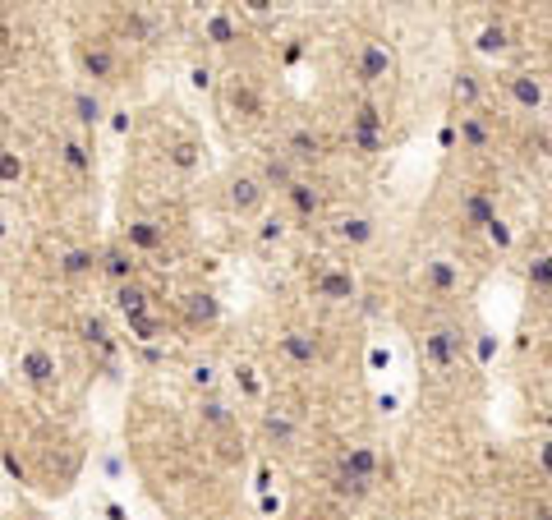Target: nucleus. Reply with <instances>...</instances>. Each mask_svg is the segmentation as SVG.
<instances>
[{"mask_svg": "<svg viewBox=\"0 0 552 520\" xmlns=\"http://www.w3.org/2000/svg\"><path fill=\"white\" fill-rule=\"evenodd\" d=\"M74 60L93 84H115V74H120V56H115V42H106V37H78Z\"/></svg>", "mask_w": 552, "mask_h": 520, "instance_id": "obj_1", "label": "nucleus"}, {"mask_svg": "<svg viewBox=\"0 0 552 520\" xmlns=\"http://www.w3.org/2000/svg\"><path fill=\"white\" fill-rule=\"evenodd\" d=\"M19 378H23V387L37 391V396L56 391V382H60V359H56V350H47L42 341L23 345V354H19Z\"/></svg>", "mask_w": 552, "mask_h": 520, "instance_id": "obj_2", "label": "nucleus"}, {"mask_svg": "<svg viewBox=\"0 0 552 520\" xmlns=\"http://www.w3.org/2000/svg\"><path fill=\"white\" fill-rule=\"evenodd\" d=\"M125 249H129V254H162V249H166V226L152 221V217L125 221Z\"/></svg>", "mask_w": 552, "mask_h": 520, "instance_id": "obj_3", "label": "nucleus"}, {"mask_svg": "<svg viewBox=\"0 0 552 520\" xmlns=\"http://www.w3.org/2000/svg\"><path fill=\"white\" fill-rule=\"evenodd\" d=\"M97 272H102V276H111L115 286L138 282V254H129L125 245H111L106 254H97Z\"/></svg>", "mask_w": 552, "mask_h": 520, "instance_id": "obj_4", "label": "nucleus"}, {"mask_svg": "<svg viewBox=\"0 0 552 520\" xmlns=\"http://www.w3.org/2000/svg\"><path fill=\"white\" fill-rule=\"evenodd\" d=\"M313 291H318L323 300H332V304H345V300L360 295V282H354L345 267H323L318 276H313Z\"/></svg>", "mask_w": 552, "mask_h": 520, "instance_id": "obj_5", "label": "nucleus"}, {"mask_svg": "<svg viewBox=\"0 0 552 520\" xmlns=\"http://www.w3.org/2000/svg\"><path fill=\"white\" fill-rule=\"evenodd\" d=\"M419 282H423V291H432V295H451V291H460V263H451V258H428L423 272H419Z\"/></svg>", "mask_w": 552, "mask_h": 520, "instance_id": "obj_6", "label": "nucleus"}, {"mask_svg": "<svg viewBox=\"0 0 552 520\" xmlns=\"http://www.w3.org/2000/svg\"><path fill=\"white\" fill-rule=\"evenodd\" d=\"M180 309H184V323H189V327H212L217 318H221V300H217L212 291H189V295L180 300Z\"/></svg>", "mask_w": 552, "mask_h": 520, "instance_id": "obj_7", "label": "nucleus"}, {"mask_svg": "<svg viewBox=\"0 0 552 520\" xmlns=\"http://www.w3.org/2000/svg\"><path fill=\"white\" fill-rule=\"evenodd\" d=\"M387 74H391V51L382 42H364L360 47V65H354V78H360V84H382Z\"/></svg>", "mask_w": 552, "mask_h": 520, "instance_id": "obj_8", "label": "nucleus"}, {"mask_svg": "<svg viewBox=\"0 0 552 520\" xmlns=\"http://www.w3.org/2000/svg\"><path fill=\"white\" fill-rule=\"evenodd\" d=\"M263 193H267V189H263L258 175H235V180H230V208L240 212V217H254V212L263 208Z\"/></svg>", "mask_w": 552, "mask_h": 520, "instance_id": "obj_9", "label": "nucleus"}, {"mask_svg": "<svg viewBox=\"0 0 552 520\" xmlns=\"http://www.w3.org/2000/svg\"><path fill=\"white\" fill-rule=\"evenodd\" d=\"M423 354H428L438 369H451V364H456V354H460V332H451V327L428 332V336H423Z\"/></svg>", "mask_w": 552, "mask_h": 520, "instance_id": "obj_10", "label": "nucleus"}, {"mask_svg": "<svg viewBox=\"0 0 552 520\" xmlns=\"http://www.w3.org/2000/svg\"><path fill=\"white\" fill-rule=\"evenodd\" d=\"M152 291L147 286H138V282H125V286H115V313H125V323L129 318H143V313H152Z\"/></svg>", "mask_w": 552, "mask_h": 520, "instance_id": "obj_11", "label": "nucleus"}, {"mask_svg": "<svg viewBox=\"0 0 552 520\" xmlns=\"http://www.w3.org/2000/svg\"><path fill=\"white\" fill-rule=\"evenodd\" d=\"M281 354L290 359V364H299V369H313L318 364V341H313L308 332H286L281 336Z\"/></svg>", "mask_w": 552, "mask_h": 520, "instance_id": "obj_12", "label": "nucleus"}, {"mask_svg": "<svg viewBox=\"0 0 552 520\" xmlns=\"http://www.w3.org/2000/svg\"><path fill=\"white\" fill-rule=\"evenodd\" d=\"M56 272L65 276V282H78V276H93L97 272V254L93 249H65L56 258Z\"/></svg>", "mask_w": 552, "mask_h": 520, "instance_id": "obj_13", "label": "nucleus"}, {"mask_svg": "<svg viewBox=\"0 0 552 520\" xmlns=\"http://www.w3.org/2000/svg\"><path fill=\"white\" fill-rule=\"evenodd\" d=\"M341 474L373 484V479H378V456H373V447H350V452L341 456Z\"/></svg>", "mask_w": 552, "mask_h": 520, "instance_id": "obj_14", "label": "nucleus"}, {"mask_svg": "<svg viewBox=\"0 0 552 520\" xmlns=\"http://www.w3.org/2000/svg\"><path fill=\"white\" fill-rule=\"evenodd\" d=\"M286 157H290V162H318V157H323V139L313 134V130H290Z\"/></svg>", "mask_w": 552, "mask_h": 520, "instance_id": "obj_15", "label": "nucleus"}, {"mask_svg": "<svg viewBox=\"0 0 552 520\" xmlns=\"http://www.w3.org/2000/svg\"><path fill=\"white\" fill-rule=\"evenodd\" d=\"M203 37L212 47H230V42H240V23H235L226 10H217V14L203 19Z\"/></svg>", "mask_w": 552, "mask_h": 520, "instance_id": "obj_16", "label": "nucleus"}, {"mask_svg": "<svg viewBox=\"0 0 552 520\" xmlns=\"http://www.w3.org/2000/svg\"><path fill=\"white\" fill-rule=\"evenodd\" d=\"M23 175H28V157L5 143V148H0V189H19Z\"/></svg>", "mask_w": 552, "mask_h": 520, "instance_id": "obj_17", "label": "nucleus"}, {"mask_svg": "<svg viewBox=\"0 0 552 520\" xmlns=\"http://www.w3.org/2000/svg\"><path fill=\"white\" fill-rule=\"evenodd\" d=\"M460 217H465V226H493L497 221V208H493V198L488 193H465V203H460Z\"/></svg>", "mask_w": 552, "mask_h": 520, "instance_id": "obj_18", "label": "nucleus"}, {"mask_svg": "<svg viewBox=\"0 0 552 520\" xmlns=\"http://www.w3.org/2000/svg\"><path fill=\"white\" fill-rule=\"evenodd\" d=\"M506 88H511V97H516L525 111H539V106H543V84H539L534 74H511Z\"/></svg>", "mask_w": 552, "mask_h": 520, "instance_id": "obj_19", "label": "nucleus"}, {"mask_svg": "<svg viewBox=\"0 0 552 520\" xmlns=\"http://www.w3.org/2000/svg\"><path fill=\"white\" fill-rule=\"evenodd\" d=\"M286 198H290V208H295L299 217H313V212L323 208L318 189H313V184H304V180H290V184H286Z\"/></svg>", "mask_w": 552, "mask_h": 520, "instance_id": "obj_20", "label": "nucleus"}, {"mask_svg": "<svg viewBox=\"0 0 552 520\" xmlns=\"http://www.w3.org/2000/svg\"><path fill=\"white\" fill-rule=\"evenodd\" d=\"M230 106L240 111L245 120H263V97L245 84V78H240V84H230Z\"/></svg>", "mask_w": 552, "mask_h": 520, "instance_id": "obj_21", "label": "nucleus"}, {"mask_svg": "<svg viewBox=\"0 0 552 520\" xmlns=\"http://www.w3.org/2000/svg\"><path fill=\"white\" fill-rule=\"evenodd\" d=\"M60 162H65L74 175H93V152L78 143V139H65V143H60Z\"/></svg>", "mask_w": 552, "mask_h": 520, "instance_id": "obj_22", "label": "nucleus"}, {"mask_svg": "<svg viewBox=\"0 0 552 520\" xmlns=\"http://www.w3.org/2000/svg\"><path fill=\"white\" fill-rule=\"evenodd\" d=\"M102 97L93 93V88H78L74 93V120H78V125H97V120H102Z\"/></svg>", "mask_w": 552, "mask_h": 520, "instance_id": "obj_23", "label": "nucleus"}, {"mask_svg": "<svg viewBox=\"0 0 552 520\" xmlns=\"http://www.w3.org/2000/svg\"><path fill=\"white\" fill-rule=\"evenodd\" d=\"M336 239H345V245H369V239H373V221L369 217H341L336 221Z\"/></svg>", "mask_w": 552, "mask_h": 520, "instance_id": "obj_24", "label": "nucleus"}, {"mask_svg": "<svg viewBox=\"0 0 552 520\" xmlns=\"http://www.w3.org/2000/svg\"><path fill=\"white\" fill-rule=\"evenodd\" d=\"M350 130H360V134H387V115H382L373 102H364V106H354Z\"/></svg>", "mask_w": 552, "mask_h": 520, "instance_id": "obj_25", "label": "nucleus"}, {"mask_svg": "<svg viewBox=\"0 0 552 520\" xmlns=\"http://www.w3.org/2000/svg\"><path fill=\"white\" fill-rule=\"evenodd\" d=\"M199 419H203V428H217V433H221V428H230L235 415H230L226 401H217V396H203V401H199Z\"/></svg>", "mask_w": 552, "mask_h": 520, "instance_id": "obj_26", "label": "nucleus"}, {"mask_svg": "<svg viewBox=\"0 0 552 520\" xmlns=\"http://www.w3.org/2000/svg\"><path fill=\"white\" fill-rule=\"evenodd\" d=\"M166 327H162V318H156V313H143V318H129V336L134 341H156V336H162Z\"/></svg>", "mask_w": 552, "mask_h": 520, "instance_id": "obj_27", "label": "nucleus"}, {"mask_svg": "<svg viewBox=\"0 0 552 520\" xmlns=\"http://www.w3.org/2000/svg\"><path fill=\"white\" fill-rule=\"evenodd\" d=\"M290 180H295V171H290V157H272V162L263 166V189H267V184H281V189H286Z\"/></svg>", "mask_w": 552, "mask_h": 520, "instance_id": "obj_28", "label": "nucleus"}, {"mask_svg": "<svg viewBox=\"0 0 552 520\" xmlns=\"http://www.w3.org/2000/svg\"><path fill=\"white\" fill-rule=\"evenodd\" d=\"M263 428H267V437H276V443H281V447H290V443H295V424H290L286 415H276V410H267Z\"/></svg>", "mask_w": 552, "mask_h": 520, "instance_id": "obj_29", "label": "nucleus"}, {"mask_svg": "<svg viewBox=\"0 0 552 520\" xmlns=\"http://www.w3.org/2000/svg\"><path fill=\"white\" fill-rule=\"evenodd\" d=\"M506 47H511V42H506V28H502V23H488V28L479 32V51H484V56H502Z\"/></svg>", "mask_w": 552, "mask_h": 520, "instance_id": "obj_30", "label": "nucleus"}, {"mask_svg": "<svg viewBox=\"0 0 552 520\" xmlns=\"http://www.w3.org/2000/svg\"><path fill=\"white\" fill-rule=\"evenodd\" d=\"M460 134H465V143H469V148H479V152H488V130L479 125V120H475V115H465V120H460Z\"/></svg>", "mask_w": 552, "mask_h": 520, "instance_id": "obj_31", "label": "nucleus"}, {"mask_svg": "<svg viewBox=\"0 0 552 520\" xmlns=\"http://www.w3.org/2000/svg\"><path fill=\"white\" fill-rule=\"evenodd\" d=\"M530 286L552 291V254H548V258H534V267H530Z\"/></svg>", "mask_w": 552, "mask_h": 520, "instance_id": "obj_32", "label": "nucleus"}, {"mask_svg": "<svg viewBox=\"0 0 552 520\" xmlns=\"http://www.w3.org/2000/svg\"><path fill=\"white\" fill-rule=\"evenodd\" d=\"M336 493L341 498H364L369 484H364V479H350V474H336Z\"/></svg>", "mask_w": 552, "mask_h": 520, "instance_id": "obj_33", "label": "nucleus"}, {"mask_svg": "<svg viewBox=\"0 0 552 520\" xmlns=\"http://www.w3.org/2000/svg\"><path fill=\"white\" fill-rule=\"evenodd\" d=\"M350 143L360 148L364 157H373V152H382V134H360V130H350Z\"/></svg>", "mask_w": 552, "mask_h": 520, "instance_id": "obj_34", "label": "nucleus"}, {"mask_svg": "<svg viewBox=\"0 0 552 520\" xmlns=\"http://www.w3.org/2000/svg\"><path fill=\"white\" fill-rule=\"evenodd\" d=\"M193 387L212 396V387H217V369H212V364H193Z\"/></svg>", "mask_w": 552, "mask_h": 520, "instance_id": "obj_35", "label": "nucleus"}, {"mask_svg": "<svg viewBox=\"0 0 552 520\" xmlns=\"http://www.w3.org/2000/svg\"><path fill=\"white\" fill-rule=\"evenodd\" d=\"M235 382H240L249 396H258V391H263V382L254 378V369H249V364H240V369H235Z\"/></svg>", "mask_w": 552, "mask_h": 520, "instance_id": "obj_36", "label": "nucleus"}, {"mask_svg": "<svg viewBox=\"0 0 552 520\" xmlns=\"http://www.w3.org/2000/svg\"><path fill=\"white\" fill-rule=\"evenodd\" d=\"M488 239H493L497 249H511V230H506V221H502V217H497V221L488 226Z\"/></svg>", "mask_w": 552, "mask_h": 520, "instance_id": "obj_37", "label": "nucleus"}, {"mask_svg": "<svg viewBox=\"0 0 552 520\" xmlns=\"http://www.w3.org/2000/svg\"><path fill=\"white\" fill-rule=\"evenodd\" d=\"M258 235H263V239H281V235H286V226H281V217H267Z\"/></svg>", "mask_w": 552, "mask_h": 520, "instance_id": "obj_38", "label": "nucleus"}, {"mask_svg": "<svg viewBox=\"0 0 552 520\" xmlns=\"http://www.w3.org/2000/svg\"><path fill=\"white\" fill-rule=\"evenodd\" d=\"M539 465L552 474V443H539Z\"/></svg>", "mask_w": 552, "mask_h": 520, "instance_id": "obj_39", "label": "nucleus"}]
</instances>
